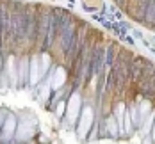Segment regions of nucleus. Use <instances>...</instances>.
<instances>
[{"mask_svg":"<svg viewBox=\"0 0 155 144\" xmlns=\"http://www.w3.org/2000/svg\"><path fill=\"white\" fill-rule=\"evenodd\" d=\"M23 144H25V142H23Z\"/></svg>","mask_w":155,"mask_h":144,"instance_id":"obj_23","label":"nucleus"},{"mask_svg":"<svg viewBox=\"0 0 155 144\" xmlns=\"http://www.w3.org/2000/svg\"><path fill=\"white\" fill-rule=\"evenodd\" d=\"M38 7L39 5H31L27 4V37L23 43V50H34L36 46V34H38Z\"/></svg>","mask_w":155,"mask_h":144,"instance_id":"obj_5","label":"nucleus"},{"mask_svg":"<svg viewBox=\"0 0 155 144\" xmlns=\"http://www.w3.org/2000/svg\"><path fill=\"white\" fill-rule=\"evenodd\" d=\"M153 119H155V110H152L144 119H143V123H141L139 126V133L143 137H148L150 135V130H152V125H153Z\"/></svg>","mask_w":155,"mask_h":144,"instance_id":"obj_15","label":"nucleus"},{"mask_svg":"<svg viewBox=\"0 0 155 144\" xmlns=\"http://www.w3.org/2000/svg\"><path fill=\"white\" fill-rule=\"evenodd\" d=\"M9 78V84L11 87H16L18 85V59L16 55H9V61H7V71H4Z\"/></svg>","mask_w":155,"mask_h":144,"instance_id":"obj_11","label":"nucleus"},{"mask_svg":"<svg viewBox=\"0 0 155 144\" xmlns=\"http://www.w3.org/2000/svg\"><path fill=\"white\" fill-rule=\"evenodd\" d=\"M50 64H52L50 62V53H48V52H41V53H39V77H41V80L48 75Z\"/></svg>","mask_w":155,"mask_h":144,"instance_id":"obj_14","label":"nucleus"},{"mask_svg":"<svg viewBox=\"0 0 155 144\" xmlns=\"http://www.w3.org/2000/svg\"><path fill=\"white\" fill-rule=\"evenodd\" d=\"M50 14H52V7H47V5L38 7V34H36V46H34L36 53L43 52V45H45L48 25H50Z\"/></svg>","mask_w":155,"mask_h":144,"instance_id":"obj_2","label":"nucleus"},{"mask_svg":"<svg viewBox=\"0 0 155 144\" xmlns=\"http://www.w3.org/2000/svg\"><path fill=\"white\" fill-rule=\"evenodd\" d=\"M144 64H146L144 55H134V59L130 62V85H136L141 80L143 73H144Z\"/></svg>","mask_w":155,"mask_h":144,"instance_id":"obj_8","label":"nucleus"},{"mask_svg":"<svg viewBox=\"0 0 155 144\" xmlns=\"http://www.w3.org/2000/svg\"><path fill=\"white\" fill-rule=\"evenodd\" d=\"M41 82L39 77V53L31 55V64H29V85H36Z\"/></svg>","mask_w":155,"mask_h":144,"instance_id":"obj_10","label":"nucleus"},{"mask_svg":"<svg viewBox=\"0 0 155 144\" xmlns=\"http://www.w3.org/2000/svg\"><path fill=\"white\" fill-rule=\"evenodd\" d=\"M150 141L155 142V119H153V125H152V130H150Z\"/></svg>","mask_w":155,"mask_h":144,"instance_id":"obj_19","label":"nucleus"},{"mask_svg":"<svg viewBox=\"0 0 155 144\" xmlns=\"http://www.w3.org/2000/svg\"><path fill=\"white\" fill-rule=\"evenodd\" d=\"M104 121H105V130H107V139H120V126H118L114 114L110 112L107 116H104Z\"/></svg>","mask_w":155,"mask_h":144,"instance_id":"obj_12","label":"nucleus"},{"mask_svg":"<svg viewBox=\"0 0 155 144\" xmlns=\"http://www.w3.org/2000/svg\"><path fill=\"white\" fill-rule=\"evenodd\" d=\"M66 101H68V100H61V101L55 105L54 110H55V116H57V117H64V114H66Z\"/></svg>","mask_w":155,"mask_h":144,"instance_id":"obj_16","label":"nucleus"},{"mask_svg":"<svg viewBox=\"0 0 155 144\" xmlns=\"http://www.w3.org/2000/svg\"><path fill=\"white\" fill-rule=\"evenodd\" d=\"M134 55L136 53H132L130 50L120 48L114 64L109 68L112 77H114V84H116L114 96H118V98H123L128 91V87H130V62H132Z\"/></svg>","mask_w":155,"mask_h":144,"instance_id":"obj_1","label":"nucleus"},{"mask_svg":"<svg viewBox=\"0 0 155 144\" xmlns=\"http://www.w3.org/2000/svg\"><path fill=\"white\" fill-rule=\"evenodd\" d=\"M7 114H9V110H5V109H2V107H0V130H2L4 123H5V117H7Z\"/></svg>","mask_w":155,"mask_h":144,"instance_id":"obj_17","label":"nucleus"},{"mask_svg":"<svg viewBox=\"0 0 155 144\" xmlns=\"http://www.w3.org/2000/svg\"><path fill=\"white\" fill-rule=\"evenodd\" d=\"M78 25H80V21L75 20V18H71V21L66 25V29L59 34V37H57L55 45H57L59 52H61V59H64V55L70 52V48L73 46V43H75V39H77Z\"/></svg>","mask_w":155,"mask_h":144,"instance_id":"obj_3","label":"nucleus"},{"mask_svg":"<svg viewBox=\"0 0 155 144\" xmlns=\"http://www.w3.org/2000/svg\"><path fill=\"white\" fill-rule=\"evenodd\" d=\"M2 66H4V62H2V52H0V75H2Z\"/></svg>","mask_w":155,"mask_h":144,"instance_id":"obj_21","label":"nucleus"},{"mask_svg":"<svg viewBox=\"0 0 155 144\" xmlns=\"http://www.w3.org/2000/svg\"><path fill=\"white\" fill-rule=\"evenodd\" d=\"M132 34H134V37H136V39H139V41H143V39H144V36H143L141 32H137V30H132Z\"/></svg>","mask_w":155,"mask_h":144,"instance_id":"obj_20","label":"nucleus"},{"mask_svg":"<svg viewBox=\"0 0 155 144\" xmlns=\"http://www.w3.org/2000/svg\"><path fill=\"white\" fill-rule=\"evenodd\" d=\"M16 126H18V117H16L15 114L9 112L7 117H5L4 126L0 130V141H2V142H13L15 133H16Z\"/></svg>","mask_w":155,"mask_h":144,"instance_id":"obj_7","label":"nucleus"},{"mask_svg":"<svg viewBox=\"0 0 155 144\" xmlns=\"http://www.w3.org/2000/svg\"><path fill=\"white\" fill-rule=\"evenodd\" d=\"M29 55H21L18 59V85H29Z\"/></svg>","mask_w":155,"mask_h":144,"instance_id":"obj_9","label":"nucleus"},{"mask_svg":"<svg viewBox=\"0 0 155 144\" xmlns=\"http://www.w3.org/2000/svg\"><path fill=\"white\" fill-rule=\"evenodd\" d=\"M121 39H123L125 43H128V45H130V46H134V45H136V41H134V39H132V37H130V36H123V37H121Z\"/></svg>","mask_w":155,"mask_h":144,"instance_id":"obj_18","label":"nucleus"},{"mask_svg":"<svg viewBox=\"0 0 155 144\" xmlns=\"http://www.w3.org/2000/svg\"><path fill=\"white\" fill-rule=\"evenodd\" d=\"M94 119H96V116H94L93 105L87 103L80 110V116H78V121H77V137L80 141L87 139V135H89V132H91V128L94 125Z\"/></svg>","mask_w":155,"mask_h":144,"instance_id":"obj_4","label":"nucleus"},{"mask_svg":"<svg viewBox=\"0 0 155 144\" xmlns=\"http://www.w3.org/2000/svg\"><path fill=\"white\" fill-rule=\"evenodd\" d=\"M80 107H82V96L80 91H71L70 100L66 101V121L70 126H75L78 121V116H80Z\"/></svg>","mask_w":155,"mask_h":144,"instance_id":"obj_6","label":"nucleus"},{"mask_svg":"<svg viewBox=\"0 0 155 144\" xmlns=\"http://www.w3.org/2000/svg\"><path fill=\"white\" fill-rule=\"evenodd\" d=\"M152 41H153V43H155V34H153V36H152Z\"/></svg>","mask_w":155,"mask_h":144,"instance_id":"obj_22","label":"nucleus"},{"mask_svg":"<svg viewBox=\"0 0 155 144\" xmlns=\"http://www.w3.org/2000/svg\"><path fill=\"white\" fill-rule=\"evenodd\" d=\"M118 52H120L118 43H109L107 46H105V68H107V69L114 64L116 57H118Z\"/></svg>","mask_w":155,"mask_h":144,"instance_id":"obj_13","label":"nucleus"}]
</instances>
